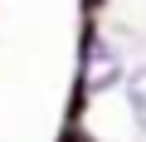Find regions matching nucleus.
Masks as SVG:
<instances>
[{
	"label": "nucleus",
	"mask_w": 146,
	"mask_h": 142,
	"mask_svg": "<svg viewBox=\"0 0 146 142\" xmlns=\"http://www.w3.org/2000/svg\"><path fill=\"white\" fill-rule=\"evenodd\" d=\"M112 83H117V54H112V49H102V44H88V69H83V88L102 93V88H112Z\"/></svg>",
	"instance_id": "nucleus-1"
},
{
	"label": "nucleus",
	"mask_w": 146,
	"mask_h": 142,
	"mask_svg": "<svg viewBox=\"0 0 146 142\" xmlns=\"http://www.w3.org/2000/svg\"><path fill=\"white\" fill-rule=\"evenodd\" d=\"M127 98H131V118H136V127L146 132V64L127 74Z\"/></svg>",
	"instance_id": "nucleus-2"
},
{
	"label": "nucleus",
	"mask_w": 146,
	"mask_h": 142,
	"mask_svg": "<svg viewBox=\"0 0 146 142\" xmlns=\"http://www.w3.org/2000/svg\"><path fill=\"white\" fill-rule=\"evenodd\" d=\"M63 142H93V137H83V132H73V127H68V132H63Z\"/></svg>",
	"instance_id": "nucleus-3"
},
{
	"label": "nucleus",
	"mask_w": 146,
	"mask_h": 142,
	"mask_svg": "<svg viewBox=\"0 0 146 142\" xmlns=\"http://www.w3.org/2000/svg\"><path fill=\"white\" fill-rule=\"evenodd\" d=\"M83 5H102V0H83Z\"/></svg>",
	"instance_id": "nucleus-4"
}]
</instances>
